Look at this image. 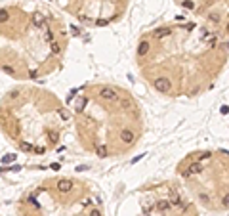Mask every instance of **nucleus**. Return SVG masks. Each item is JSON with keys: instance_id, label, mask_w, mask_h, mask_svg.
I'll return each mask as SVG.
<instances>
[{"instance_id": "obj_1", "label": "nucleus", "mask_w": 229, "mask_h": 216, "mask_svg": "<svg viewBox=\"0 0 229 216\" xmlns=\"http://www.w3.org/2000/svg\"><path fill=\"white\" fill-rule=\"evenodd\" d=\"M149 50H151L149 40H147V38H143L141 42L138 44V58H145V56L149 54Z\"/></svg>"}, {"instance_id": "obj_2", "label": "nucleus", "mask_w": 229, "mask_h": 216, "mask_svg": "<svg viewBox=\"0 0 229 216\" xmlns=\"http://www.w3.org/2000/svg\"><path fill=\"white\" fill-rule=\"evenodd\" d=\"M182 6H183V8H187V10H195V2H193V0H183Z\"/></svg>"}]
</instances>
